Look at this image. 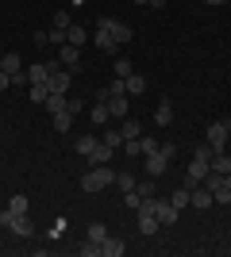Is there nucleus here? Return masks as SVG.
<instances>
[{
    "mask_svg": "<svg viewBox=\"0 0 231 257\" xmlns=\"http://www.w3.org/2000/svg\"><path fill=\"white\" fill-rule=\"evenodd\" d=\"M108 184H116V169H112V161H108V165H89L85 177H81V188H85V192H104Z\"/></svg>",
    "mask_w": 231,
    "mask_h": 257,
    "instance_id": "f257e3e1",
    "label": "nucleus"
},
{
    "mask_svg": "<svg viewBox=\"0 0 231 257\" xmlns=\"http://www.w3.org/2000/svg\"><path fill=\"white\" fill-rule=\"evenodd\" d=\"M227 139H231V119H216V123H208V146L212 150H223L227 146Z\"/></svg>",
    "mask_w": 231,
    "mask_h": 257,
    "instance_id": "f03ea898",
    "label": "nucleus"
},
{
    "mask_svg": "<svg viewBox=\"0 0 231 257\" xmlns=\"http://www.w3.org/2000/svg\"><path fill=\"white\" fill-rule=\"evenodd\" d=\"M127 111H131V96H123V92H112V96H108V115L120 123V119H127Z\"/></svg>",
    "mask_w": 231,
    "mask_h": 257,
    "instance_id": "7ed1b4c3",
    "label": "nucleus"
},
{
    "mask_svg": "<svg viewBox=\"0 0 231 257\" xmlns=\"http://www.w3.org/2000/svg\"><path fill=\"white\" fill-rule=\"evenodd\" d=\"M69 85H73V73H69L66 65H58L54 73H50V81H46V88H50V92H69Z\"/></svg>",
    "mask_w": 231,
    "mask_h": 257,
    "instance_id": "20e7f679",
    "label": "nucleus"
},
{
    "mask_svg": "<svg viewBox=\"0 0 231 257\" xmlns=\"http://www.w3.org/2000/svg\"><path fill=\"white\" fill-rule=\"evenodd\" d=\"M177 215H181V211H177L170 200H154V219H158L162 226H174V223H177Z\"/></svg>",
    "mask_w": 231,
    "mask_h": 257,
    "instance_id": "39448f33",
    "label": "nucleus"
},
{
    "mask_svg": "<svg viewBox=\"0 0 231 257\" xmlns=\"http://www.w3.org/2000/svg\"><path fill=\"white\" fill-rule=\"evenodd\" d=\"M58 62H66V69H69V73H81V46H62V50H58Z\"/></svg>",
    "mask_w": 231,
    "mask_h": 257,
    "instance_id": "423d86ee",
    "label": "nucleus"
},
{
    "mask_svg": "<svg viewBox=\"0 0 231 257\" xmlns=\"http://www.w3.org/2000/svg\"><path fill=\"white\" fill-rule=\"evenodd\" d=\"M166 169H170V158L162 154V146H158L154 154H146V177H162Z\"/></svg>",
    "mask_w": 231,
    "mask_h": 257,
    "instance_id": "0eeeda50",
    "label": "nucleus"
},
{
    "mask_svg": "<svg viewBox=\"0 0 231 257\" xmlns=\"http://www.w3.org/2000/svg\"><path fill=\"white\" fill-rule=\"evenodd\" d=\"M8 230H12V234H20V238H31V234H35L31 215H27V211H23V215H16V211H12V226H8Z\"/></svg>",
    "mask_w": 231,
    "mask_h": 257,
    "instance_id": "6e6552de",
    "label": "nucleus"
},
{
    "mask_svg": "<svg viewBox=\"0 0 231 257\" xmlns=\"http://www.w3.org/2000/svg\"><path fill=\"white\" fill-rule=\"evenodd\" d=\"M189 204H193V207H200V211H208V207L216 204V200H212V192L204 188V184H197V188L189 192Z\"/></svg>",
    "mask_w": 231,
    "mask_h": 257,
    "instance_id": "1a4fd4ad",
    "label": "nucleus"
},
{
    "mask_svg": "<svg viewBox=\"0 0 231 257\" xmlns=\"http://www.w3.org/2000/svg\"><path fill=\"white\" fill-rule=\"evenodd\" d=\"M112 154H116V150H112V146H108V142H97V150H93V154H89V165H108V161H112Z\"/></svg>",
    "mask_w": 231,
    "mask_h": 257,
    "instance_id": "9d476101",
    "label": "nucleus"
},
{
    "mask_svg": "<svg viewBox=\"0 0 231 257\" xmlns=\"http://www.w3.org/2000/svg\"><path fill=\"white\" fill-rule=\"evenodd\" d=\"M154 123H158V127H170V123H174V104H170V100H158V107H154Z\"/></svg>",
    "mask_w": 231,
    "mask_h": 257,
    "instance_id": "9b49d317",
    "label": "nucleus"
},
{
    "mask_svg": "<svg viewBox=\"0 0 231 257\" xmlns=\"http://www.w3.org/2000/svg\"><path fill=\"white\" fill-rule=\"evenodd\" d=\"M0 69H4V73H23V58L16 50H8L4 58H0Z\"/></svg>",
    "mask_w": 231,
    "mask_h": 257,
    "instance_id": "f8f14e48",
    "label": "nucleus"
},
{
    "mask_svg": "<svg viewBox=\"0 0 231 257\" xmlns=\"http://www.w3.org/2000/svg\"><path fill=\"white\" fill-rule=\"evenodd\" d=\"M66 104H69V96H66V92H50L43 107L50 111V115H58V111H66Z\"/></svg>",
    "mask_w": 231,
    "mask_h": 257,
    "instance_id": "ddd939ff",
    "label": "nucleus"
},
{
    "mask_svg": "<svg viewBox=\"0 0 231 257\" xmlns=\"http://www.w3.org/2000/svg\"><path fill=\"white\" fill-rule=\"evenodd\" d=\"M123 249H127V246H123L120 238H112V234L100 242V253H104V257H123Z\"/></svg>",
    "mask_w": 231,
    "mask_h": 257,
    "instance_id": "4468645a",
    "label": "nucleus"
},
{
    "mask_svg": "<svg viewBox=\"0 0 231 257\" xmlns=\"http://www.w3.org/2000/svg\"><path fill=\"white\" fill-rule=\"evenodd\" d=\"M93 43H97L100 46V50H116V39H112V31H108V27H97V35H93Z\"/></svg>",
    "mask_w": 231,
    "mask_h": 257,
    "instance_id": "2eb2a0df",
    "label": "nucleus"
},
{
    "mask_svg": "<svg viewBox=\"0 0 231 257\" xmlns=\"http://www.w3.org/2000/svg\"><path fill=\"white\" fill-rule=\"evenodd\" d=\"M208 169H216V173H231V158L223 150H212V161H208Z\"/></svg>",
    "mask_w": 231,
    "mask_h": 257,
    "instance_id": "dca6fc26",
    "label": "nucleus"
},
{
    "mask_svg": "<svg viewBox=\"0 0 231 257\" xmlns=\"http://www.w3.org/2000/svg\"><path fill=\"white\" fill-rule=\"evenodd\" d=\"M123 88H127V96H139L146 88V77H139V73H131V77H123Z\"/></svg>",
    "mask_w": 231,
    "mask_h": 257,
    "instance_id": "f3484780",
    "label": "nucleus"
},
{
    "mask_svg": "<svg viewBox=\"0 0 231 257\" xmlns=\"http://www.w3.org/2000/svg\"><path fill=\"white\" fill-rule=\"evenodd\" d=\"M100 142H108L112 150H123V135H120V127H104V135H100Z\"/></svg>",
    "mask_w": 231,
    "mask_h": 257,
    "instance_id": "a211bd4d",
    "label": "nucleus"
},
{
    "mask_svg": "<svg viewBox=\"0 0 231 257\" xmlns=\"http://www.w3.org/2000/svg\"><path fill=\"white\" fill-rule=\"evenodd\" d=\"M112 39H116V46L131 43V27H127V23H116V20H112Z\"/></svg>",
    "mask_w": 231,
    "mask_h": 257,
    "instance_id": "6ab92c4d",
    "label": "nucleus"
},
{
    "mask_svg": "<svg viewBox=\"0 0 231 257\" xmlns=\"http://www.w3.org/2000/svg\"><path fill=\"white\" fill-rule=\"evenodd\" d=\"M120 135L123 139H143V127H139L135 119H120Z\"/></svg>",
    "mask_w": 231,
    "mask_h": 257,
    "instance_id": "aec40b11",
    "label": "nucleus"
},
{
    "mask_svg": "<svg viewBox=\"0 0 231 257\" xmlns=\"http://www.w3.org/2000/svg\"><path fill=\"white\" fill-rule=\"evenodd\" d=\"M85 238H89V242H97V246H100V242H104V238H108V226H104V223H89Z\"/></svg>",
    "mask_w": 231,
    "mask_h": 257,
    "instance_id": "412c9836",
    "label": "nucleus"
},
{
    "mask_svg": "<svg viewBox=\"0 0 231 257\" xmlns=\"http://www.w3.org/2000/svg\"><path fill=\"white\" fill-rule=\"evenodd\" d=\"M97 142H100V139H93V135H81V139L73 142V150H77V154H85V158H89V154L97 150Z\"/></svg>",
    "mask_w": 231,
    "mask_h": 257,
    "instance_id": "4be33fe9",
    "label": "nucleus"
},
{
    "mask_svg": "<svg viewBox=\"0 0 231 257\" xmlns=\"http://www.w3.org/2000/svg\"><path fill=\"white\" fill-rule=\"evenodd\" d=\"M189 192H193V188H185V184H181V188H177V192L170 196V204H174L177 211H185V207H189Z\"/></svg>",
    "mask_w": 231,
    "mask_h": 257,
    "instance_id": "5701e85b",
    "label": "nucleus"
},
{
    "mask_svg": "<svg viewBox=\"0 0 231 257\" xmlns=\"http://www.w3.org/2000/svg\"><path fill=\"white\" fill-rule=\"evenodd\" d=\"M93 123H97V127H104V123H112V115H108V104H93Z\"/></svg>",
    "mask_w": 231,
    "mask_h": 257,
    "instance_id": "b1692460",
    "label": "nucleus"
},
{
    "mask_svg": "<svg viewBox=\"0 0 231 257\" xmlns=\"http://www.w3.org/2000/svg\"><path fill=\"white\" fill-rule=\"evenodd\" d=\"M8 211H16V215L31 211V204H27V196H23V192H16V196H12V200H8Z\"/></svg>",
    "mask_w": 231,
    "mask_h": 257,
    "instance_id": "393cba45",
    "label": "nucleus"
},
{
    "mask_svg": "<svg viewBox=\"0 0 231 257\" xmlns=\"http://www.w3.org/2000/svg\"><path fill=\"white\" fill-rule=\"evenodd\" d=\"M85 39H89L85 27H69V31H66V43L69 46H85Z\"/></svg>",
    "mask_w": 231,
    "mask_h": 257,
    "instance_id": "a878e982",
    "label": "nucleus"
},
{
    "mask_svg": "<svg viewBox=\"0 0 231 257\" xmlns=\"http://www.w3.org/2000/svg\"><path fill=\"white\" fill-rule=\"evenodd\" d=\"M27 96H31L35 104H46V96H50V88H46V85H27Z\"/></svg>",
    "mask_w": 231,
    "mask_h": 257,
    "instance_id": "bb28decb",
    "label": "nucleus"
},
{
    "mask_svg": "<svg viewBox=\"0 0 231 257\" xmlns=\"http://www.w3.org/2000/svg\"><path fill=\"white\" fill-rule=\"evenodd\" d=\"M69 127H73V115H69V111H58V115H54V131H58V135H66Z\"/></svg>",
    "mask_w": 231,
    "mask_h": 257,
    "instance_id": "cd10ccee",
    "label": "nucleus"
},
{
    "mask_svg": "<svg viewBox=\"0 0 231 257\" xmlns=\"http://www.w3.org/2000/svg\"><path fill=\"white\" fill-rule=\"evenodd\" d=\"M73 27V20H69V12L62 8V12H54V31H69Z\"/></svg>",
    "mask_w": 231,
    "mask_h": 257,
    "instance_id": "c85d7f7f",
    "label": "nucleus"
},
{
    "mask_svg": "<svg viewBox=\"0 0 231 257\" xmlns=\"http://www.w3.org/2000/svg\"><path fill=\"white\" fill-rule=\"evenodd\" d=\"M212 200H216V204H231V184L223 181L220 188H212Z\"/></svg>",
    "mask_w": 231,
    "mask_h": 257,
    "instance_id": "c756f323",
    "label": "nucleus"
},
{
    "mask_svg": "<svg viewBox=\"0 0 231 257\" xmlns=\"http://www.w3.org/2000/svg\"><path fill=\"white\" fill-rule=\"evenodd\" d=\"M116 188L131 192V188H135V177H131V173H116Z\"/></svg>",
    "mask_w": 231,
    "mask_h": 257,
    "instance_id": "7c9ffc66",
    "label": "nucleus"
},
{
    "mask_svg": "<svg viewBox=\"0 0 231 257\" xmlns=\"http://www.w3.org/2000/svg\"><path fill=\"white\" fill-rule=\"evenodd\" d=\"M139 146H143V158H146V154H154L158 146H162V142H158V139H150V135H143V139H139Z\"/></svg>",
    "mask_w": 231,
    "mask_h": 257,
    "instance_id": "2f4dec72",
    "label": "nucleus"
},
{
    "mask_svg": "<svg viewBox=\"0 0 231 257\" xmlns=\"http://www.w3.org/2000/svg\"><path fill=\"white\" fill-rule=\"evenodd\" d=\"M135 69H131V62L127 58H116V77H131Z\"/></svg>",
    "mask_w": 231,
    "mask_h": 257,
    "instance_id": "473e14b6",
    "label": "nucleus"
},
{
    "mask_svg": "<svg viewBox=\"0 0 231 257\" xmlns=\"http://www.w3.org/2000/svg\"><path fill=\"white\" fill-rule=\"evenodd\" d=\"M100 253V246H97V242H89V238H85V246H81V257H97Z\"/></svg>",
    "mask_w": 231,
    "mask_h": 257,
    "instance_id": "72a5a7b5",
    "label": "nucleus"
},
{
    "mask_svg": "<svg viewBox=\"0 0 231 257\" xmlns=\"http://www.w3.org/2000/svg\"><path fill=\"white\" fill-rule=\"evenodd\" d=\"M135 192L143 196V200H150V196H154V184H135Z\"/></svg>",
    "mask_w": 231,
    "mask_h": 257,
    "instance_id": "f704fd0d",
    "label": "nucleus"
},
{
    "mask_svg": "<svg viewBox=\"0 0 231 257\" xmlns=\"http://www.w3.org/2000/svg\"><path fill=\"white\" fill-rule=\"evenodd\" d=\"M139 204H143V196L131 188V192H127V207H135V211H139Z\"/></svg>",
    "mask_w": 231,
    "mask_h": 257,
    "instance_id": "c9c22d12",
    "label": "nucleus"
},
{
    "mask_svg": "<svg viewBox=\"0 0 231 257\" xmlns=\"http://www.w3.org/2000/svg\"><path fill=\"white\" fill-rule=\"evenodd\" d=\"M0 226H4V230H8V226H12V211H8V207L0 211Z\"/></svg>",
    "mask_w": 231,
    "mask_h": 257,
    "instance_id": "e433bc0d",
    "label": "nucleus"
},
{
    "mask_svg": "<svg viewBox=\"0 0 231 257\" xmlns=\"http://www.w3.org/2000/svg\"><path fill=\"white\" fill-rule=\"evenodd\" d=\"M4 88H12V73H4V69H0V92H4Z\"/></svg>",
    "mask_w": 231,
    "mask_h": 257,
    "instance_id": "4c0bfd02",
    "label": "nucleus"
},
{
    "mask_svg": "<svg viewBox=\"0 0 231 257\" xmlns=\"http://www.w3.org/2000/svg\"><path fill=\"white\" fill-rule=\"evenodd\" d=\"M150 8H166V0H150Z\"/></svg>",
    "mask_w": 231,
    "mask_h": 257,
    "instance_id": "58836bf2",
    "label": "nucleus"
},
{
    "mask_svg": "<svg viewBox=\"0 0 231 257\" xmlns=\"http://www.w3.org/2000/svg\"><path fill=\"white\" fill-rule=\"evenodd\" d=\"M208 4H212V8H220V4H227V0H208Z\"/></svg>",
    "mask_w": 231,
    "mask_h": 257,
    "instance_id": "ea45409f",
    "label": "nucleus"
},
{
    "mask_svg": "<svg viewBox=\"0 0 231 257\" xmlns=\"http://www.w3.org/2000/svg\"><path fill=\"white\" fill-rule=\"evenodd\" d=\"M131 4H150V0H131Z\"/></svg>",
    "mask_w": 231,
    "mask_h": 257,
    "instance_id": "a19ab883",
    "label": "nucleus"
},
{
    "mask_svg": "<svg viewBox=\"0 0 231 257\" xmlns=\"http://www.w3.org/2000/svg\"><path fill=\"white\" fill-rule=\"evenodd\" d=\"M227 184H231V173H227Z\"/></svg>",
    "mask_w": 231,
    "mask_h": 257,
    "instance_id": "79ce46f5",
    "label": "nucleus"
}]
</instances>
